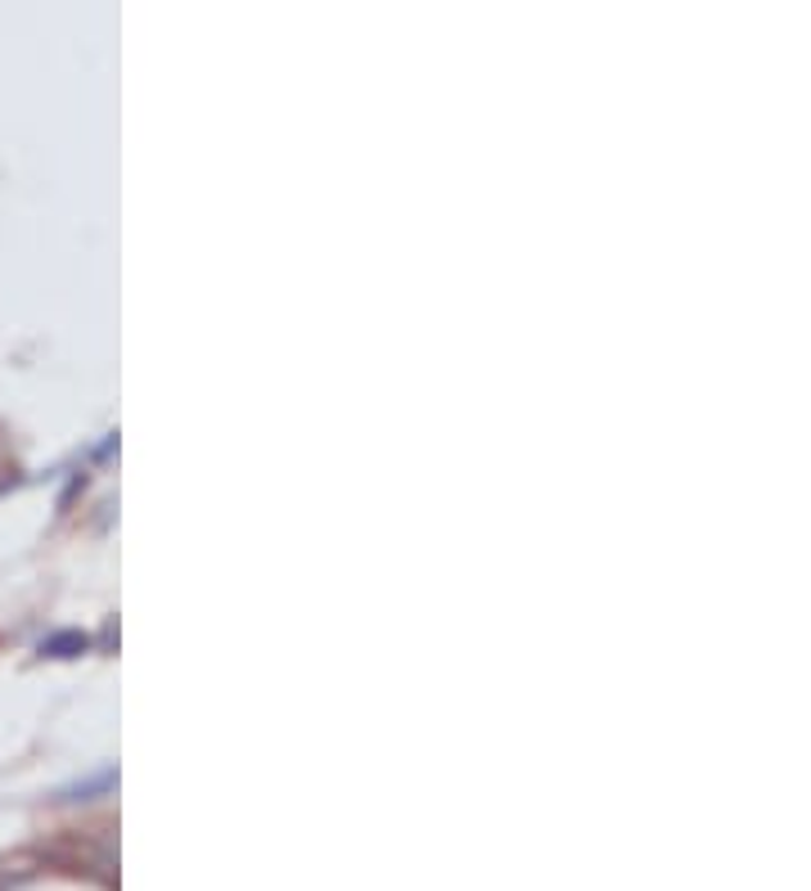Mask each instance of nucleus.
Returning <instances> with one entry per match:
<instances>
[{"label": "nucleus", "mask_w": 811, "mask_h": 891, "mask_svg": "<svg viewBox=\"0 0 811 891\" xmlns=\"http://www.w3.org/2000/svg\"><path fill=\"white\" fill-rule=\"evenodd\" d=\"M86 649H91V635H82V631H59V635H50V640L41 644L45 657H78V653H86Z\"/></svg>", "instance_id": "nucleus-1"}]
</instances>
